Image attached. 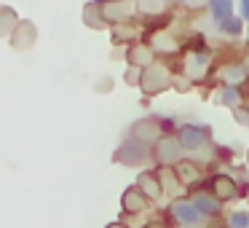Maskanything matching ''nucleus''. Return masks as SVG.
I'll list each match as a JSON object with an SVG mask.
<instances>
[{
    "instance_id": "f03ea898",
    "label": "nucleus",
    "mask_w": 249,
    "mask_h": 228,
    "mask_svg": "<svg viewBox=\"0 0 249 228\" xmlns=\"http://www.w3.org/2000/svg\"><path fill=\"white\" fill-rule=\"evenodd\" d=\"M214 54L212 51H188V57H185V78H188L190 83H201L206 81V76H209L212 70H214Z\"/></svg>"
},
{
    "instance_id": "aec40b11",
    "label": "nucleus",
    "mask_w": 249,
    "mask_h": 228,
    "mask_svg": "<svg viewBox=\"0 0 249 228\" xmlns=\"http://www.w3.org/2000/svg\"><path fill=\"white\" fill-rule=\"evenodd\" d=\"M236 14L244 19V24L249 27V0H236Z\"/></svg>"
},
{
    "instance_id": "20e7f679",
    "label": "nucleus",
    "mask_w": 249,
    "mask_h": 228,
    "mask_svg": "<svg viewBox=\"0 0 249 228\" xmlns=\"http://www.w3.org/2000/svg\"><path fill=\"white\" fill-rule=\"evenodd\" d=\"M174 172H177L179 183L185 185V190H196V188H206V167L204 164H198L196 158H179L177 164H174Z\"/></svg>"
},
{
    "instance_id": "5701e85b",
    "label": "nucleus",
    "mask_w": 249,
    "mask_h": 228,
    "mask_svg": "<svg viewBox=\"0 0 249 228\" xmlns=\"http://www.w3.org/2000/svg\"><path fill=\"white\" fill-rule=\"evenodd\" d=\"M107 228H129V226H124V223H113V226H107Z\"/></svg>"
},
{
    "instance_id": "4be33fe9",
    "label": "nucleus",
    "mask_w": 249,
    "mask_h": 228,
    "mask_svg": "<svg viewBox=\"0 0 249 228\" xmlns=\"http://www.w3.org/2000/svg\"><path fill=\"white\" fill-rule=\"evenodd\" d=\"M147 228H166V226H163V223H150Z\"/></svg>"
},
{
    "instance_id": "1a4fd4ad",
    "label": "nucleus",
    "mask_w": 249,
    "mask_h": 228,
    "mask_svg": "<svg viewBox=\"0 0 249 228\" xmlns=\"http://www.w3.org/2000/svg\"><path fill=\"white\" fill-rule=\"evenodd\" d=\"M140 86L145 89L147 94H158L163 92V89L172 86V70L163 65H156L153 62L150 67H145V70H140Z\"/></svg>"
},
{
    "instance_id": "f3484780",
    "label": "nucleus",
    "mask_w": 249,
    "mask_h": 228,
    "mask_svg": "<svg viewBox=\"0 0 249 228\" xmlns=\"http://www.w3.org/2000/svg\"><path fill=\"white\" fill-rule=\"evenodd\" d=\"M206 11L214 22H222L236 14V0H206Z\"/></svg>"
},
{
    "instance_id": "7ed1b4c3",
    "label": "nucleus",
    "mask_w": 249,
    "mask_h": 228,
    "mask_svg": "<svg viewBox=\"0 0 249 228\" xmlns=\"http://www.w3.org/2000/svg\"><path fill=\"white\" fill-rule=\"evenodd\" d=\"M169 217L174 220V226L177 228H204L206 220L198 215V209H196L193 204H190V199H172V204H169Z\"/></svg>"
},
{
    "instance_id": "2eb2a0df",
    "label": "nucleus",
    "mask_w": 249,
    "mask_h": 228,
    "mask_svg": "<svg viewBox=\"0 0 249 228\" xmlns=\"http://www.w3.org/2000/svg\"><path fill=\"white\" fill-rule=\"evenodd\" d=\"M217 102H220L222 108H231V110H236L238 105L244 102L241 83H222V86H217Z\"/></svg>"
},
{
    "instance_id": "6e6552de",
    "label": "nucleus",
    "mask_w": 249,
    "mask_h": 228,
    "mask_svg": "<svg viewBox=\"0 0 249 228\" xmlns=\"http://www.w3.org/2000/svg\"><path fill=\"white\" fill-rule=\"evenodd\" d=\"M182 156H185V151L179 148L174 134H161L153 142V161H158V167H174Z\"/></svg>"
},
{
    "instance_id": "6ab92c4d",
    "label": "nucleus",
    "mask_w": 249,
    "mask_h": 228,
    "mask_svg": "<svg viewBox=\"0 0 249 228\" xmlns=\"http://www.w3.org/2000/svg\"><path fill=\"white\" fill-rule=\"evenodd\" d=\"M233 118H236L241 126H247V129H249V102H241V105H238V108L233 110Z\"/></svg>"
},
{
    "instance_id": "ddd939ff",
    "label": "nucleus",
    "mask_w": 249,
    "mask_h": 228,
    "mask_svg": "<svg viewBox=\"0 0 249 228\" xmlns=\"http://www.w3.org/2000/svg\"><path fill=\"white\" fill-rule=\"evenodd\" d=\"M134 185L147 196V201H156V199H161V196H163L156 169H145V172H140V177H137V183H134Z\"/></svg>"
},
{
    "instance_id": "dca6fc26",
    "label": "nucleus",
    "mask_w": 249,
    "mask_h": 228,
    "mask_svg": "<svg viewBox=\"0 0 249 228\" xmlns=\"http://www.w3.org/2000/svg\"><path fill=\"white\" fill-rule=\"evenodd\" d=\"M214 27H217V33L222 35V38H241L244 35V30H247V24H244V19L238 17V14H233V17H228V19H222V22H214Z\"/></svg>"
},
{
    "instance_id": "0eeeda50",
    "label": "nucleus",
    "mask_w": 249,
    "mask_h": 228,
    "mask_svg": "<svg viewBox=\"0 0 249 228\" xmlns=\"http://www.w3.org/2000/svg\"><path fill=\"white\" fill-rule=\"evenodd\" d=\"M190 204L198 209V215L204 217L206 223H212V220H222V209H225V204H222L220 199H214V196L209 193L206 188H196V190H190Z\"/></svg>"
},
{
    "instance_id": "4468645a",
    "label": "nucleus",
    "mask_w": 249,
    "mask_h": 228,
    "mask_svg": "<svg viewBox=\"0 0 249 228\" xmlns=\"http://www.w3.org/2000/svg\"><path fill=\"white\" fill-rule=\"evenodd\" d=\"M156 62V51L150 49L147 43H131L129 49V65L137 67V70H145Z\"/></svg>"
},
{
    "instance_id": "39448f33",
    "label": "nucleus",
    "mask_w": 249,
    "mask_h": 228,
    "mask_svg": "<svg viewBox=\"0 0 249 228\" xmlns=\"http://www.w3.org/2000/svg\"><path fill=\"white\" fill-rule=\"evenodd\" d=\"M206 190H209L214 199H220L222 204L238 199V183H236L231 169H228V172H212L209 177H206Z\"/></svg>"
},
{
    "instance_id": "f257e3e1",
    "label": "nucleus",
    "mask_w": 249,
    "mask_h": 228,
    "mask_svg": "<svg viewBox=\"0 0 249 228\" xmlns=\"http://www.w3.org/2000/svg\"><path fill=\"white\" fill-rule=\"evenodd\" d=\"M174 137H177L182 151H201V148L212 145V126L209 124H179Z\"/></svg>"
},
{
    "instance_id": "a211bd4d",
    "label": "nucleus",
    "mask_w": 249,
    "mask_h": 228,
    "mask_svg": "<svg viewBox=\"0 0 249 228\" xmlns=\"http://www.w3.org/2000/svg\"><path fill=\"white\" fill-rule=\"evenodd\" d=\"M228 228H249V209H236L225 217Z\"/></svg>"
},
{
    "instance_id": "f8f14e48",
    "label": "nucleus",
    "mask_w": 249,
    "mask_h": 228,
    "mask_svg": "<svg viewBox=\"0 0 249 228\" xmlns=\"http://www.w3.org/2000/svg\"><path fill=\"white\" fill-rule=\"evenodd\" d=\"M129 137H134V140L145 142V145H153V142L161 137V129H158L156 115H153V118H145V121H137V124L131 126V134H129Z\"/></svg>"
},
{
    "instance_id": "412c9836",
    "label": "nucleus",
    "mask_w": 249,
    "mask_h": 228,
    "mask_svg": "<svg viewBox=\"0 0 249 228\" xmlns=\"http://www.w3.org/2000/svg\"><path fill=\"white\" fill-rule=\"evenodd\" d=\"M172 3H174V6H188L190 0H172Z\"/></svg>"
},
{
    "instance_id": "423d86ee",
    "label": "nucleus",
    "mask_w": 249,
    "mask_h": 228,
    "mask_svg": "<svg viewBox=\"0 0 249 228\" xmlns=\"http://www.w3.org/2000/svg\"><path fill=\"white\" fill-rule=\"evenodd\" d=\"M115 161L126 164V167H142V164H150L153 161V145H145V142L129 137V140L118 148Z\"/></svg>"
},
{
    "instance_id": "9d476101",
    "label": "nucleus",
    "mask_w": 249,
    "mask_h": 228,
    "mask_svg": "<svg viewBox=\"0 0 249 228\" xmlns=\"http://www.w3.org/2000/svg\"><path fill=\"white\" fill-rule=\"evenodd\" d=\"M158 183H161V190L163 196H172V199H182L185 193V185L179 183L177 172H174V167H158Z\"/></svg>"
},
{
    "instance_id": "b1692460",
    "label": "nucleus",
    "mask_w": 249,
    "mask_h": 228,
    "mask_svg": "<svg viewBox=\"0 0 249 228\" xmlns=\"http://www.w3.org/2000/svg\"><path fill=\"white\" fill-rule=\"evenodd\" d=\"M247 164H249V151H247Z\"/></svg>"
},
{
    "instance_id": "9b49d317",
    "label": "nucleus",
    "mask_w": 249,
    "mask_h": 228,
    "mask_svg": "<svg viewBox=\"0 0 249 228\" xmlns=\"http://www.w3.org/2000/svg\"><path fill=\"white\" fill-rule=\"evenodd\" d=\"M147 196L142 193L137 185H131V188H126L124 193V201H121V207H124V215H142V212L147 209Z\"/></svg>"
}]
</instances>
